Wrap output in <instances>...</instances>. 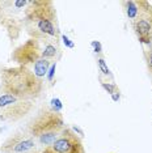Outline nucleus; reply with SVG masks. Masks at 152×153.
<instances>
[{"label": "nucleus", "instance_id": "3", "mask_svg": "<svg viewBox=\"0 0 152 153\" xmlns=\"http://www.w3.org/2000/svg\"><path fill=\"white\" fill-rule=\"evenodd\" d=\"M64 128L66 124L62 113L43 106L28 123L26 134L34 139L38 147L45 148L59 137Z\"/></svg>", "mask_w": 152, "mask_h": 153}, {"label": "nucleus", "instance_id": "13", "mask_svg": "<svg viewBox=\"0 0 152 153\" xmlns=\"http://www.w3.org/2000/svg\"><path fill=\"white\" fill-rule=\"evenodd\" d=\"M97 65H98L100 72H101L102 75H105L106 77H113L112 72H110V69H109V67H108V64H106L105 59H104L102 56H98V58H97Z\"/></svg>", "mask_w": 152, "mask_h": 153}, {"label": "nucleus", "instance_id": "14", "mask_svg": "<svg viewBox=\"0 0 152 153\" xmlns=\"http://www.w3.org/2000/svg\"><path fill=\"white\" fill-rule=\"evenodd\" d=\"M143 55H144V60H146L148 72H150V75H152V48L143 47Z\"/></svg>", "mask_w": 152, "mask_h": 153}, {"label": "nucleus", "instance_id": "1", "mask_svg": "<svg viewBox=\"0 0 152 153\" xmlns=\"http://www.w3.org/2000/svg\"><path fill=\"white\" fill-rule=\"evenodd\" d=\"M25 32L29 38L45 42H59V22L55 4L51 0H29Z\"/></svg>", "mask_w": 152, "mask_h": 153}, {"label": "nucleus", "instance_id": "18", "mask_svg": "<svg viewBox=\"0 0 152 153\" xmlns=\"http://www.w3.org/2000/svg\"><path fill=\"white\" fill-rule=\"evenodd\" d=\"M146 4H147V9H148V13H150L151 21H152V1H147L146 0Z\"/></svg>", "mask_w": 152, "mask_h": 153}, {"label": "nucleus", "instance_id": "21", "mask_svg": "<svg viewBox=\"0 0 152 153\" xmlns=\"http://www.w3.org/2000/svg\"><path fill=\"white\" fill-rule=\"evenodd\" d=\"M0 153H4V152H0Z\"/></svg>", "mask_w": 152, "mask_h": 153}, {"label": "nucleus", "instance_id": "2", "mask_svg": "<svg viewBox=\"0 0 152 153\" xmlns=\"http://www.w3.org/2000/svg\"><path fill=\"white\" fill-rule=\"evenodd\" d=\"M43 89V80L38 79L30 68L15 65L0 72V90L4 94L36 101L42 96Z\"/></svg>", "mask_w": 152, "mask_h": 153}, {"label": "nucleus", "instance_id": "20", "mask_svg": "<svg viewBox=\"0 0 152 153\" xmlns=\"http://www.w3.org/2000/svg\"><path fill=\"white\" fill-rule=\"evenodd\" d=\"M119 96H121V94H119V90H118V92L114 93L112 97H113V100H114V101H119Z\"/></svg>", "mask_w": 152, "mask_h": 153}, {"label": "nucleus", "instance_id": "12", "mask_svg": "<svg viewBox=\"0 0 152 153\" xmlns=\"http://www.w3.org/2000/svg\"><path fill=\"white\" fill-rule=\"evenodd\" d=\"M122 7H123V11H125L127 19L130 20V22H133L139 16V5H138V1H133V0L122 1Z\"/></svg>", "mask_w": 152, "mask_h": 153}, {"label": "nucleus", "instance_id": "16", "mask_svg": "<svg viewBox=\"0 0 152 153\" xmlns=\"http://www.w3.org/2000/svg\"><path fill=\"white\" fill-rule=\"evenodd\" d=\"M55 68H57V62H54V63H51V67L49 69V72H47V80L49 81H53V79H54V74H55Z\"/></svg>", "mask_w": 152, "mask_h": 153}, {"label": "nucleus", "instance_id": "5", "mask_svg": "<svg viewBox=\"0 0 152 153\" xmlns=\"http://www.w3.org/2000/svg\"><path fill=\"white\" fill-rule=\"evenodd\" d=\"M34 101L19 98L11 94H0V119L4 122H19L34 110Z\"/></svg>", "mask_w": 152, "mask_h": 153}, {"label": "nucleus", "instance_id": "8", "mask_svg": "<svg viewBox=\"0 0 152 153\" xmlns=\"http://www.w3.org/2000/svg\"><path fill=\"white\" fill-rule=\"evenodd\" d=\"M0 152L4 153H42V148L38 147L26 132H16L11 135L0 145Z\"/></svg>", "mask_w": 152, "mask_h": 153}, {"label": "nucleus", "instance_id": "15", "mask_svg": "<svg viewBox=\"0 0 152 153\" xmlns=\"http://www.w3.org/2000/svg\"><path fill=\"white\" fill-rule=\"evenodd\" d=\"M101 86H102V88L106 90V92L109 93L110 96H113L114 93H117V92H118V90H119V88H118V86H117L115 84H114V82L102 81V80H101Z\"/></svg>", "mask_w": 152, "mask_h": 153}, {"label": "nucleus", "instance_id": "9", "mask_svg": "<svg viewBox=\"0 0 152 153\" xmlns=\"http://www.w3.org/2000/svg\"><path fill=\"white\" fill-rule=\"evenodd\" d=\"M138 5H139V16L131 22V26L134 29V33L136 34L138 41L143 46H147L152 38V21L147 9L146 0H139Z\"/></svg>", "mask_w": 152, "mask_h": 153}, {"label": "nucleus", "instance_id": "10", "mask_svg": "<svg viewBox=\"0 0 152 153\" xmlns=\"http://www.w3.org/2000/svg\"><path fill=\"white\" fill-rule=\"evenodd\" d=\"M42 45V59H46V60L51 62H58L62 56V51H60V46L59 42H45L41 43Z\"/></svg>", "mask_w": 152, "mask_h": 153}, {"label": "nucleus", "instance_id": "7", "mask_svg": "<svg viewBox=\"0 0 152 153\" xmlns=\"http://www.w3.org/2000/svg\"><path fill=\"white\" fill-rule=\"evenodd\" d=\"M42 45L38 41L29 38L25 41L22 45H20L19 47H16L12 51L11 59L17 65H22V67H34V64L37 63L39 59H42Z\"/></svg>", "mask_w": 152, "mask_h": 153}, {"label": "nucleus", "instance_id": "17", "mask_svg": "<svg viewBox=\"0 0 152 153\" xmlns=\"http://www.w3.org/2000/svg\"><path fill=\"white\" fill-rule=\"evenodd\" d=\"M92 46H93V48H95V53L96 54H101V43H100L98 41H93Z\"/></svg>", "mask_w": 152, "mask_h": 153}, {"label": "nucleus", "instance_id": "4", "mask_svg": "<svg viewBox=\"0 0 152 153\" xmlns=\"http://www.w3.org/2000/svg\"><path fill=\"white\" fill-rule=\"evenodd\" d=\"M28 5L29 0H0V25L11 43H15L25 30Z\"/></svg>", "mask_w": 152, "mask_h": 153}, {"label": "nucleus", "instance_id": "19", "mask_svg": "<svg viewBox=\"0 0 152 153\" xmlns=\"http://www.w3.org/2000/svg\"><path fill=\"white\" fill-rule=\"evenodd\" d=\"M63 41H64V43L67 45L68 47H74V43H72V42H70V39H68V38L66 37V36H63Z\"/></svg>", "mask_w": 152, "mask_h": 153}, {"label": "nucleus", "instance_id": "11", "mask_svg": "<svg viewBox=\"0 0 152 153\" xmlns=\"http://www.w3.org/2000/svg\"><path fill=\"white\" fill-rule=\"evenodd\" d=\"M50 67H51V62L46 60V59H39V60L34 64L32 71L39 80H43L47 76V72H49Z\"/></svg>", "mask_w": 152, "mask_h": 153}, {"label": "nucleus", "instance_id": "6", "mask_svg": "<svg viewBox=\"0 0 152 153\" xmlns=\"http://www.w3.org/2000/svg\"><path fill=\"white\" fill-rule=\"evenodd\" d=\"M42 153H85V148L80 136L72 128L66 127L55 141L42 148Z\"/></svg>", "mask_w": 152, "mask_h": 153}]
</instances>
